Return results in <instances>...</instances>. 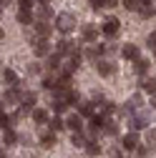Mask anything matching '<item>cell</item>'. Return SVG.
I'll use <instances>...</instances> for the list:
<instances>
[{
	"mask_svg": "<svg viewBox=\"0 0 156 158\" xmlns=\"http://www.w3.org/2000/svg\"><path fill=\"white\" fill-rule=\"evenodd\" d=\"M50 18H53L50 5H41V8H38V20H50Z\"/></svg>",
	"mask_w": 156,
	"mask_h": 158,
	"instance_id": "30",
	"label": "cell"
},
{
	"mask_svg": "<svg viewBox=\"0 0 156 158\" xmlns=\"http://www.w3.org/2000/svg\"><path fill=\"white\" fill-rule=\"evenodd\" d=\"M154 53H156V50H154Z\"/></svg>",
	"mask_w": 156,
	"mask_h": 158,
	"instance_id": "52",
	"label": "cell"
},
{
	"mask_svg": "<svg viewBox=\"0 0 156 158\" xmlns=\"http://www.w3.org/2000/svg\"><path fill=\"white\" fill-rule=\"evenodd\" d=\"M61 95L68 101V106H78V103H81V95H78V90H73V88H66Z\"/></svg>",
	"mask_w": 156,
	"mask_h": 158,
	"instance_id": "19",
	"label": "cell"
},
{
	"mask_svg": "<svg viewBox=\"0 0 156 158\" xmlns=\"http://www.w3.org/2000/svg\"><path fill=\"white\" fill-rule=\"evenodd\" d=\"M18 23H20V25H33L35 18H33L30 10H18Z\"/></svg>",
	"mask_w": 156,
	"mask_h": 158,
	"instance_id": "23",
	"label": "cell"
},
{
	"mask_svg": "<svg viewBox=\"0 0 156 158\" xmlns=\"http://www.w3.org/2000/svg\"><path fill=\"white\" fill-rule=\"evenodd\" d=\"M139 15H141V18H146V20H149V18H154V15H156V5H151V3H141Z\"/></svg>",
	"mask_w": 156,
	"mask_h": 158,
	"instance_id": "24",
	"label": "cell"
},
{
	"mask_svg": "<svg viewBox=\"0 0 156 158\" xmlns=\"http://www.w3.org/2000/svg\"><path fill=\"white\" fill-rule=\"evenodd\" d=\"M113 158H119V156H113Z\"/></svg>",
	"mask_w": 156,
	"mask_h": 158,
	"instance_id": "51",
	"label": "cell"
},
{
	"mask_svg": "<svg viewBox=\"0 0 156 158\" xmlns=\"http://www.w3.org/2000/svg\"><path fill=\"white\" fill-rule=\"evenodd\" d=\"M121 146H124L126 151H136V148H139V135H136V131H131V133H126V135H124Z\"/></svg>",
	"mask_w": 156,
	"mask_h": 158,
	"instance_id": "13",
	"label": "cell"
},
{
	"mask_svg": "<svg viewBox=\"0 0 156 158\" xmlns=\"http://www.w3.org/2000/svg\"><path fill=\"white\" fill-rule=\"evenodd\" d=\"M66 128L73 131V133L83 131V115H81V113H71V115L66 118Z\"/></svg>",
	"mask_w": 156,
	"mask_h": 158,
	"instance_id": "4",
	"label": "cell"
},
{
	"mask_svg": "<svg viewBox=\"0 0 156 158\" xmlns=\"http://www.w3.org/2000/svg\"><path fill=\"white\" fill-rule=\"evenodd\" d=\"M61 53H50L48 55V60H46V68L50 70V73H58V70H61Z\"/></svg>",
	"mask_w": 156,
	"mask_h": 158,
	"instance_id": "15",
	"label": "cell"
},
{
	"mask_svg": "<svg viewBox=\"0 0 156 158\" xmlns=\"http://www.w3.org/2000/svg\"><path fill=\"white\" fill-rule=\"evenodd\" d=\"M88 5L93 10H101V8H106V0H88Z\"/></svg>",
	"mask_w": 156,
	"mask_h": 158,
	"instance_id": "40",
	"label": "cell"
},
{
	"mask_svg": "<svg viewBox=\"0 0 156 158\" xmlns=\"http://www.w3.org/2000/svg\"><path fill=\"white\" fill-rule=\"evenodd\" d=\"M113 113H116V103H108V101H103V103H101V115H103V118H111Z\"/></svg>",
	"mask_w": 156,
	"mask_h": 158,
	"instance_id": "27",
	"label": "cell"
},
{
	"mask_svg": "<svg viewBox=\"0 0 156 158\" xmlns=\"http://www.w3.org/2000/svg\"><path fill=\"white\" fill-rule=\"evenodd\" d=\"M151 106H154V110H156V95H154V103H151Z\"/></svg>",
	"mask_w": 156,
	"mask_h": 158,
	"instance_id": "47",
	"label": "cell"
},
{
	"mask_svg": "<svg viewBox=\"0 0 156 158\" xmlns=\"http://www.w3.org/2000/svg\"><path fill=\"white\" fill-rule=\"evenodd\" d=\"M55 28L61 30V33H71V30L76 28V15H71V13L55 15Z\"/></svg>",
	"mask_w": 156,
	"mask_h": 158,
	"instance_id": "1",
	"label": "cell"
},
{
	"mask_svg": "<svg viewBox=\"0 0 156 158\" xmlns=\"http://www.w3.org/2000/svg\"><path fill=\"white\" fill-rule=\"evenodd\" d=\"M33 5H35V0H18V8L20 10H33Z\"/></svg>",
	"mask_w": 156,
	"mask_h": 158,
	"instance_id": "38",
	"label": "cell"
},
{
	"mask_svg": "<svg viewBox=\"0 0 156 158\" xmlns=\"http://www.w3.org/2000/svg\"><path fill=\"white\" fill-rule=\"evenodd\" d=\"M101 55H103V45H98V43H88L83 50V58H88V60H98Z\"/></svg>",
	"mask_w": 156,
	"mask_h": 158,
	"instance_id": "6",
	"label": "cell"
},
{
	"mask_svg": "<svg viewBox=\"0 0 156 158\" xmlns=\"http://www.w3.org/2000/svg\"><path fill=\"white\" fill-rule=\"evenodd\" d=\"M124 8H126V10H131V13H139L141 0H124Z\"/></svg>",
	"mask_w": 156,
	"mask_h": 158,
	"instance_id": "34",
	"label": "cell"
},
{
	"mask_svg": "<svg viewBox=\"0 0 156 158\" xmlns=\"http://www.w3.org/2000/svg\"><path fill=\"white\" fill-rule=\"evenodd\" d=\"M98 28L96 25H83V30H81V38H83V43H96L98 40Z\"/></svg>",
	"mask_w": 156,
	"mask_h": 158,
	"instance_id": "7",
	"label": "cell"
},
{
	"mask_svg": "<svg viewBox=\"0 0 156 158\" xmlns=\"http://www.w3.org/2000/svg\"><path fill=\"white\" fill-rule=\"evenodd\" d=\"M0 13H3V5H0Z\"/></svg>",
	"mask_w": 156,
	"mask_h": 158,
	"instance_id": "50",
	"label": "cell"
},
{
	"mask_svg": "<svg viewBox=\"0 0 156 158\" xmlns=\"http://www.w3.org/2000/svg\"><path fill=\"white\" fill-rule=\"evenodd\" d=\"M53 0H38V5H50Z\"/></svg>",
	"mask_w": 156,
	"mask_h": 158,
	"instance_id": "44",
	"label": "cell"
},
{
	"mask_svg": "<svg viewBox=\"0 0 156 158\" xmlns=\"http://www.w3.org/2000/svg\"><path fill=\"white\" fill-rule=\"evenodd\" d=\"M48 131H53V133H58V131H63L66 128V121H61V118H58V115H53V118H48Z\"/></svg>",
	"mask_w": 156,
	"mask_h": 158,
	"instance_id": "20",
	"label": "cell"
},
{
	"mask_svg": "<svg viewBox=\"0 0 156 158\" xmlns=\"http://www.w3.org/2000/svg\"><path fill=\"white\" fill-rule=\"evenodd\" d=\"M149 126V113H136L131 118V131H141Z\"/></svg>",
	"mask_w": 156,
	"mask_h": 158,
	"instance_id": "9",
	"label": "cell"
},
{
	"mask_svg": "<svg viewBox=\"0 0 156 158\" xmlns=\"http://www.w3.org/2000/svg\"><path fill=\"white\" fill-rule=\"evenodd\" d=\"M35 25V35L38 38H50V33H53V25H48V20H38V23H33Z\"/></svg>",
	"mask_w": 156,
	"mask_h": 158,
	"instance_id": "8",
	"label": "cell"
},
{
	"mask_svg": "<svg viewBox=\"0 0 156 158\" xmlns=\"http://www.w3.org/2000/svg\"><path fill=\"white\" fill-rule=\"evenodd\" d=\"M144 90L151 93V95H156V78H146V81H144Z\"/></svg>",
	"mask_w": 156,
	"mask_h": 158,
	"instance_id": "35",
	"label": "cell"
},
{
	"mask_svg": "<svg viewBox=\"0 0 156 158\" xmlns=\"http://www.w3.org/2000/svg\"><path fill=\"white\" fill-rule=\"evenodd\" d=\"M8 3H10V0H0V5H8Z\"/></svg>",
	"mask_w": 156,
	"mask_h": 158,
	"instance_id": "46",
	"label": "cell"
},
{
	"mask_svg": "<svg viewBox=\"0 0 156 158\" xmlns=\"http://www.w3.org/2000/svg\"><path fill=\"white\" fill-rule=\"evenodd\" d=\"M3 75H5V83H10V85H18V73H15L13 68H8Z\"/></svg>",
	"mask_w": 156,
	"mask_h": 158,
	"instance_id": "32",
	"label": "cell"
},
{
	"mask_svg": "<svg viewBox=\"0 0 156 158\" xmlns=\"http://www.w3.org/2000/svg\"><path fill=\"white\" fill-rule=\"evenodd\" d=\"M41 146H43V148H53V146H55V133H53V131L41 138Z\"/></svg>",
	"mask_w": 156,
	"mask_h": 158,
	"instance_id": "31",
	"label": "cell"
},
{
	"mask_svg": "<svg viewBox=\"0 0 156 158\" xmlns=\"http://www.w3.org/2000/svg\"><path fill=\"white\" fill-rule=\"evenodd\" d=\"M30 115H33V121H35L38 126H46V123H48V110H46V108H33Z\"/></svg>",
	"mask_w": 156,
	"mask_h": 158,
	"instance_id": "18",
	"label": "cell"
},
{
	"mask_svg": "<svg viewBox=\"0 0 156 158\" xmlns=\"http://www.w3.org/2000/svg\"><path fill=\"white\" fill-rule=\"evenodd\" d=\"M3 143H5V146H15V143H18V133H15L13 128H8V131H5V135H3Z\"/></svg>",
	"mask_w": 156,
	"mask_h": 158,
	"instance_id": "28",
	"label": "cell"
},
{
	"mask_svg": "<svg viewBox=\"0 0 156 158\" xmlns=\"http://www.w3.org/2000/svg\"><path fill=\"white\" fill-rule=\"evenodd\" d=\"M41 70H43V68H41V65H38V63H33V65L28 68V73H30V75H38V73H41Z\"/></svg>",
	"mask_w": 156,
	"mask_h": 158,
	"instance_id": "42",
	"label": "cell"
},
{
	"mask_svg": "<svg viewBox=\"0 0 156 158\" xmlns=\"http://www.w3.org/2000/svg\"><path fill=\"white\" fill-rule=\"evenodd\" d=\"M146 43H149V48H154V50H156V30H154V33H149Z\"/></svg>",
	"mask_w": 156,
	"mask_h": 158,
	"instance_id": "41",
	"label": "cell"
},
{
	"mask_svg": "<svg viewBox=\"0 0 156 158\" xmlns=\"http://www.w3.org/2000/svg\"><path fill=\"white\" fill-rule=\"evenodd\" d=\"M53 110H55V115H61V113H66L68 110V101H66V98L61 95V93H55V98H53Z\"/></svg>",
	"mask_w": 156,
	"mask_h": 158,
	"instance_id": "14",
	"label": "cell"
},
{
	"mask_svg": "<svg viewBox=\"0 0 156 158\" xmlns=\"http://www.w3.org/2000/svg\"><path fill=\"white\" fill-rule=\"evenodd\" d=\"M141 106H144V95H141V93H136V95L128 98V103H126V113H136V110H141Z\"/></svg>",
	"mask_w": 156,
	"mask_h": 158,
	"instance_id": "11",
	"label": "cell"
},
{
	"mask_svg": "<svg viewBox=\"0 0 156 158\" xmlns=\"http://www.w3.org/2000/svg\"><path fill=\"white\" fill-rule=\"evenodd\" d=\"M33 53H35V58H48L50 55V43L46 38H38V40H33Z\"/></svg>",
	"mask_w": 156,
	"mask_h": 158,
	"instance_id": "3",
	"label": "cell"
},
{
	"mask_svg": "<svg viewBox=\"0 0 156 158\" xmlns=\"http://www.w3.org/2000/svg\"><path fill=\"white\" fill-rule=\"evenodd\" d=\"M113 5H119V0H106V8H113Z\"/></svg>",
	"mask_w": 156,
	"mask_h": 158,
	"instance_id": "43",
	"label": "cell"
},
{
	"mask_svg": "<svg viewBox=\"0 0 156 158\" xmlns=\"http://www.w3.org/2000/svg\"><path fill=\"white\" fill-rule=\"evenodd\" d=\"M88 141H91V138H86V135H83V131H78V133H73V135H71V143H73V146H78V148H83Z\"/></svg>",
	"mask_w": 156,
	"mask_h": 158,
	"instance_id": "25",
	"label": "cell"
},
{
	"mask_svg": "<svg viewBox=\"0 0 156 158\" xmlns=\"http://www.w3.org/2000/svg\"><path fill=\"white\" fill-rule=\"evenodd\" d=\"M146 146H149V148L156 146V128H149V131H146Z\"/></svg>",
	"mask_w": 156,
	"mask_h": 158,
	"instance_id": "36",
	"label": "cell"
},
{
	"mask_svg": "<svg viewBox=\"0 0 156 158\" xmlns=\"http://www.w3.org/2000/svg\"><path fill=\"white\" fill-rule=\"evenodd\" d=\"M20 98H23V90L18 85H10L5 90V103H18V106H20Z\"/></svg>",
	"mask_w": 156,
	"mask_h": 158,
	"instance_id": "10",
	"label": "cell"
},
{
	"mask_svg": "<svg viewBox=\"0 0 156 158\" xmlns=\"http://www.w3.org/2000/svg\"><path fill=\"white\" fill-rule=\"evenodd\" d=\"M78 48H76V43H71V40H58L55 43V53H61V55H73Z\"/></svg>",
	"mask_w": 156,
	"mask_h": 158,
	"instance_id": "12",
	"label": "cell"
},
{
	"mask_svg": "<svg viewBox=\"0 0 156 158\" xmlns=\"http://www.w3.org/2000/svg\"><path fill=\"white\" fill-rule=\"evenodd\" d=\"M0 158H8V156H5V151H3V148H0Z\"/></svg>",
	"mask_w": 156,
	"mask_h": 158,
	"instance_id": "45",
	"label": "cell"
},
{
	"mask_svg": "<svg viewBox=\"0 0 156 158\" xmlns=\"http://www.w3.org/2000/svg\"><path fill=\"white\" fill-rule=\"evenodd\" d=\"M149 146H139V148H136V158H149Z\"/></svg>",
	"mask_w": 156,
	"mask_h": 158,
	"instance_id": "39",
	"label": "cell"
},
{
	"mask_svg": "<svg viewBox=\"0 0 156 158\" xmlns=\"http://www.w3.org/2000/svg\"><path fill=\"white\" fill-rule=\"evenodd\" d=\"M3 35H5V33H3V28H0V40H3Z\"/></svg>",
	"mask_w": 156,
	"mask_h": 158,
	"instance_id": "48",
	"label": "cell"
},
{
	"mask_svg": "<svg viewBox=\"0 0 156 158\" xmlns=\"http://www.w3.org/2000/svg\"><path fill=\"white\" fill-rule=\"evenodd\" d=\"M15 121H18V113H15V115H5V113H0V128H3V131L13 128Z\"/></svg>",
	"mask_w": 156,
	"mask_h": 158,
	"instance_id": "22",
	"label": "cell"
},
{
	"mask_svg": "<svg viewBox=\"0 0 156 158\" xmlns=\"http://www.w3.org/2000/svg\"><path fill=\"white\" fill-rule=\"evenodd\" d=\"M35 101H38V95H35L33 90H25V93H23V98H20V106H25V108H30V110H33Z\"/></svg>",
	"mask_w": 156,
	"mask_h": 158,
	"instance_id": "21",
	"label": "cell"
},
{
	"mask_svg": "<svg viewBox=\"0 0 156 158\" xmlns=\"http://www.w3.org/2000/svg\"><path fill=\"white\" fill-rule=\"evenodd\" d=\"M149 68H151V60H146V58H136V60H133V70H136V75H146Z\"/></svg>",
	"mask_w": 156,
	"mask_h": 158,
	"instance_id": "17",
	"label": "cell"
},
{
	"mask_svg": "<svg viewBox=\"0 0 156 158\" xmlns=\"http://www.w3.org/2000/svg\"><path fill=\"white\" fill-rule=\"evenodd\" d=\"M119 30H121V20H119V18H106L103 25H101V33H103L106 38H116Z\"/></svg>",
	"mask_w": 156,
	"mask_h": 158,
	"instance_id": "2",
	"label": "cell"
},
{
	"mask_svg": "<svg viewBox=\"0 0 156 158\" xmlns=\"http://www.w3.org/2000/svg\"><path fill=\"white\" fill-rule=\"evenodd\" d=\"M96 70H98V75L108 78V75L116 73V65H113L111 60H103V58H98V60H96Z\"/></svg>",
	"mask_w": 156,
	"mask_h": 158,
	"instance_id": "5",
	"label": "cell"
},
{
	"mask_svg": "<svg viewBox=\"0 0 156 158\" xmlns=\"http://www.w3.org/2000/svg\"><path fill=\"white\" fill-rule=\"evenodd\" d=\"M0 113H3V103H0Z\"/></svg>",
	"mask_w": 156,
	"mask_h": 158,
	"instance_id": "49",
	"label": "cell"
},
{
	"mask_svg": "<svg viewBox=\"0 0 156 158\" xmlns=\"http://www.w3.org/2000/svg\"><path fill=\"white\" fill-rule=\"evenodd\" d=\"M101 126H103V115H91V123H88L91 133H98V131H101Z\"/></svg>",
	"mask_w": 156,
	"mask_h": 158,
	"instance_id": "26",
	"label": "cell"
},
{
	"mask_svg": "<svg viewBox=\"0 0 156 158\" xmlns=\"http://www.w3.org/2000/svg\"><path fill=\"white\" fill-rule=\"evenodd\" d=\"M121 53H124V58H126V60H136V58H141V50H139V45H133V43H126Z\"/></svg>",
	"mask_w": 156,
	"mask_h": 158,
	"instance_id": "16",
	"label": "cell"
},
{
	"mask_svg": "<svg viewBox=\"0 0 156 158\" xmlns=\"http://www.w3.org/2000/svg\"><path fill=\"white\" fill-rule=\"evenodd\" d=\"M55 81H58L55 75H48L46 81H43V88H48V90H55Z\"/></svg>",
	"mask_w": 156,
	"mask_h": 158,
	"instance_id": "37",
	"label": "cell"
},
{
	"mask_svg": "<svg viewBox=\"0 0 156 158\" xmlns=\"http://www.w3.org/2000/svg\"><path fill=\"white\" fill-rule=\"evenodd\" d=\"M86 153H88V156H98V153H101V146L96 143V141H88V143H86Z\"/></svg>",
	"mask_w": 156,
	"mask_h": 158,
	"instance_id": "33",
	"label": "cell"
},
{
	"mask_svg": "<svg viewBox=\"0 0 156 158\" xmlns=\"http://www.w3.org/2000/svg\"><path fill=\"white\" fill-rule=\"evenodd\" d=\"M78 113H81V115H96V110H93V103H86V101H81V103H78Z\"/></svg>",
	"mask_w": 156,
	"mask_h": 158,
	"instance_id": "29",
	"label": "cell"
}]
</instances>
